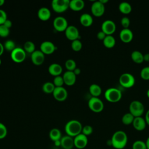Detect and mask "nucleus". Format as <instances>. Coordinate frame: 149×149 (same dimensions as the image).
Masks as SVG:
<instances>
[{
	"label": "nucleus",
	"instance_id": "f257e3e1",
	"mask_svg": "<svg viewBox=\"0 0 149 149\" xmlns=\"http://www.w3.org/2000/svg\"><path fill=\"white\" fill-rule=\"evenodd\" d=\"M112 146L116 149L124 148L127 143V136L123 130H118L112 136L111 139Z\"/></svg>",
	"mask_w": 149,
	"mask_h": 149
},
{
	"label": "nucleus",
	"instance_id": "f03ea898",
	"mask_svg": "<svg viewBox=\"0 0 149 149\" xmlns=\"http://www.w3.org/2000/svg\"><path fill=\"white\" fill-rule=\"evenodd\" d=\"M83 126L77 120L73 119L68 121L65 126V130L66 135L74 137L80 134L82 131Z\"/></svg>",
	"mask_w": 149,
	"mask_h": 149
},
{
	"label": "nucleus",
	"instance_id": "7ed1b4c3",
	"mask_svg": "<svg viewBox=\"0 0 149 149\" xmlns=\"http://www.w3.org/2000/svg\"><path fill=\"white\" fill-rule=\"evenodd\" d=\"M105 99L111 102H116L122 98V93L120 90L111 87L108 88L104 93Z\"/></svg>",
	"mask_w": 149,
	"mask_h": 149
},
{
	"label": "nucleus",
	"instance_id": "20e7f679",
	"mask_svg": "<svg viewBox=\"0 0 149 149\" xmlns=\"http://www.w3.org/2000/svg\"><path fill=\"white\" fill-rule=\"evenodd\" d=\"M144 111L143 104L138 100L132 101L129 105V112L134 117L141 116Z\"/></svg>",
	"mask_w": 149,
	"mask_h": 149
},
{
	"label": "nucleus",
	"instance_id": "39448f33",
	"mask_svg": "<svg viewBox=\"0 0 149 149\" xmlns=\"http://www.w3.org/2000/svg\"><path fill=\"white\" fill-rule=\"evenodd\" d=\"M119 81L120 84L123 87L130 88L134 86L135 78L131 73H124L120 76Z\"/></svg>",
	"mask_w": 149,
	"mask_h": 149
},
{
	"label": "nucleus",
	"instance_id": "423d86ee",
	"mask_svg": "<svg viewBox=\"0 0 149 149\" xmlns=\"http://www.w3.org/2000/svg\"><path fill=\"white\" fill-rule=\"evenodd\" d=\"M89 108L94 112H100L104 109V103L101 99L98 97H92L88 102Z\"/></svg>",
	"mask_w": 149,
	"mask_h": 149
},
{
	"label": "nucleus",
	"instance_id": "0eeeda50",
	"mask_svg": "<svg viewBox=\"0 0 149 149\" xmlns=\"http://www.w3.org/2000/svg\"><path fill=\"white\" fill-rule=\"evenodd\" d=\"M69 0H52V8L56 12H63L69 8Z\"/></svg>",
	"mask_w": 149,
	"mask_h": 149
},
{
	"label": "nucleus",
	"instance_id": "6e6552de",
	"mask_svg": "<svg viewBox=\"0 0 149 149\" xmlns=\"http://www.w3.org/2000/svg\"><path fill=\"white\" fill-rule=\"evenodd\" d=\"M26 51L24 49L20 47H16V48L14 49L10 54L12 59L16 63H20L24 61L26 58Z\"/></svg>",
	"mask_w": 149,
	"mask_h": 149
},
{
	"label": "nucleus",
	"instance_id": "1a4fd4ad",
	"mask_svg": "<svg viewBox=\"0 0 149 149\" xmlns=\"http://www.w3.org/2000/svg\"><path fill=\"white\" fill-rule=\"evenodd\" d=\"M53 26L55 30L58 31H65L68 27V23L67 20L63 16H57L53 21Z\"/></svg>",
	"mask_w": 149,
	"mask_h": 149
},
{
	"label": "nucleus",
	"instance_id": "9d476101",
	"mask_svg": "<svg viewBox=\"0 0 149 149\" xmlns=\"http://www.w3.org/2000/svg\"><path fill=\"white\" fill-rule=\"evenodd\" d=\"M91 11L94 16L97 17L101 16L105 12V5L100 1H95L91 6Z\"/></svg>",
	"mask_w": 149,
	"mask_h": 149
},
{
	"label": "nucleus",
	"instance_id": "9b49d317",
	"mask_svg": "<svg viewBox=\"0 0 149 149\" xmlns=\"http://www.w3.org/2000/svg\"><path fill=\"white\" fill-rule=\"evenodd\" d=\"M74 146L76 148L78 149H83L88 144V138L87 136L80 133L74 137Z\"/></svg>",
	"mask_w": 149,
	"mask_h": 149
},
{
	"label": "nucleus",
	"instance_id": "f8f14e48",
	"mask_svg": "<svg viewBox=\"0 0 149 149\" xmlns=\"http://www.w3.org/2000/svg\"><path fill=\"white\" fill-rule=\"evenodd\" d=\"M116 24L111 20H106L104 21L101 24V30L104 32L106 35H112L116 30Z\"/></svg>",
	"mask_w": 149,
	"mask_h": 149
},
{
	"label": "nucleus",
	"instance_id": "ddd939ff",
	"mask_svg": "<svg viewBox=\"0 0 149 149\" xmlns=\"http://www.w3.org/2000/svg\"><path fill=\"white\" fill-rule=\"evenodd\" d=\"M65 31L66 38L70 40L73 41L75 40H78L80 37L79 30L74 26H68Z\"/></svg>",
	"mask_w": 149,
	"mask_h": 149
},
{
	"label": "nucleus",
	"instance_id": "4468645a",
	"mask_svg": "<svg viewBox=\"0 0 149 149\" xmlns=\"http://www.w3.org/2000/svg\"><path fill=\"white\" fill-rule=\"evenodd\" d=\"M52 94L54 97L59 101H64L68 97V91L63 87H55Z\"/></svg>",
	"mask_w": 149,
	"mask_h": 149
},
{
	"label": "nucleus",
	"instance_id": "2eb2a0df",
	"mask_svg": "<svg viewBox=\"0 0 149 149\" xmlns=\"http://www.w3.org/2000/svg\"><path fill=\"white\" fill-rule=\"evenodd\" d=\"M31 59L34 65H40L45 60L44 54L41 50H35L31 55Z\"/></svg>",
	"mask_w": 149,
	"mask_h": 149
},
{
	"label": "nucleus",
	"instance_id": "dca6fc26",
	"mask_svg": "<svg viewBox=\"0 0 149 149\" xmlns=\"http://www.w3.org/2000/svg\"><path fill=\"white\" fill-rule=\"evenodd\" d=\"M60 142L61 147L63 149H72L74 147L73 137L68 135L62 137Z\"/></svg>",
	"mask_w": 149,
	"mask_h": 149
},
{
	"label": "nucleus",
	"instance_id": "f3484780",
	"mask_svg": "<svg viewBox=\"0 0 149 149\" xmlns=\"http://www.w3.org/2000/svg\"><path fill=\"white\" fill-rule=\"evenodd\" d=\"M56 49V47L53 42L49 41H43L40 45V50L44 54H51L53 53Z\"/></svg>",
	"mask_w": 149,
	"mask_h": 149
},
{
	"label": "nucleus",
	"instance_id": "a211bd4d",
	"mask_svg": "<svg viewBox=\"0 0 149 149\" xmlns=\"http://www.w3.org/2000/svg\"><path fill=\"white\" fill-rule=\"evenodd\" d=\"M133 37L132 31L128 29H123L119 33V38L121 41L125 43L130 42Z\"/></svg>",
	"mask_w": 149,
	"mask_h": 149
},
{
	"label": "nucleus",
	"instance_id": "6ab92c4d",
	"mask_svg": "<svg viewBox=\"0 0 149 149\" xmlns=\"http://www.w3.org/2000/svg\"><path fill=\"white\" fill-rule=\"evenodd\" d=\"M64 83L68 86L73 85L76 80V76L73 71L67 70L63 74Z\"/></svg>",
	"mask_w": 149,
	"mask_h": 149
},
{
	"label": "nucleus",
	"instance_id": "aec40b11",
	"mask_svg": "<svg viewBox=\"0 0 149 149\" xmlns=\"http://www.w3.org/2000/svg\"><path fill=\"white\" fill-rule=\"evenodd\" d=\"M132 125L133 127L136 130L138 131H142L146 128L147 123L145 120V119H144L141 116H139L134 117Z\"/></svg>",
	"mask_w": 149,
	"mask_h": 149
},
{
	"label": "nucleus",
	"instance_id": "412c9836",
	"mask_svg": "<svg viewBox=\"0 0 149 149\" xmlns=\"http://www.w3.org/2000/svg\"><path fill=\"white\" fill-rule=\"evenodd\" d=\"M51 15L50 10L46 7H42L40 8L37 12L38 18L42 21L48 20L50 18Z\"/></svg>",
	"mask_w": 149,
	"mask_h": 149
},
{
	"label": "nucleus",
	"instance_id": "4be33fe9",
	"mask_svg": "<svg viewBox=\"0 0 149 149\" xmlns=\"http://www.w3.org/2000/svg\"><path fill=\"white\" fill-rule=\"evenodd\" d=\"M48 72L51 75L54 76L55 77L59 76L62 72V68L61 65L56 63H54L49 66Z\"/></svg>",
	"mask_w": 149,
	"mask_h": 149
},
{
	"label": "nucleus",
	"instance_id": "5701e85b",
	"mask_svg": "<svg viewBox=\"0 0 149 149\" xmlns=\"http://www.w3.org/2000/svg\"><path fill=\"white\" fill-rule=\"evenodd\" d=\"M80 22L83 26L85 27H88L93 24V19L91 15L87 13H84L80 16Z\"/></svg>",
	"mask_w": 149,
	"mask_h": 149
},
{
	"label": "nucleus",
	"instance_id": "b1692460",
	"mask_svg": "<svg viewBox=\"0 0 149 149\" xmlns=\"http://www.w3.org/2000/svg\"><path fill=\"white\" fill-rule=\"evenodd\" d=\"M84 6L83 0H72L69 1V8L74 11L81 10Z\"/></svg>",
	"mask_w": 149,
	"mask_h": 149
},
{
	"label": "nucleus",
	"instance_id": "393cba45",
	"mask_svg": "<svg viewBox=\"0 0 149 149\" xmlns=\"http://www.w3.org/2000/svg\"><path fill=\"white\" fill-rule=\"evenodd\" d=\"M49 137L52 141L55 142L61 140L62 138V134L59 129L53 128L49 132Z\"/></svg>",
	"mask_w": 149,
	"mask_h": 149
},
{
	"label": "nucleus",
	"instance_id": "a878e982",
	"mask_svg": "<svg viewBox=\"0 0 149 149\" xmlns=\"http://www.w3.org/2000/svg\"><path fill=\"white\" fill-rule=\"evenodd\" d=\"M144 55L139 51H133L131 54V58L136 63H141L144 61Z\"/></svg>",
	"mask_w": 149,
	"mask_h": 149
},
{
	"label": "nucleus",
	"instance_id": "bb28decb",
	"mask_svg": "<svg viewBox=\"0 0 149 149\" xmlns=\"http://www.w3.org/2000/svg\"><path fill=\"white\" fill-rule=\"evenodd\" d=\"M115 38L112 35H107L105 38L103 40L104 45L108 48H111L115 45Z\"/></svg>",
	"mask_w": 149,
	"mask_h": 149
},
{
	"label": "nucleus",
	"instance_id": "cd10ccee",
	"mask_svg": "<svg viewBox=\"0 0 149 149\" xmlns=\"http://www.w3.org/2000/svg\"><path fill=\"white\" fill-rule=\"evenodd\" d=\"M89 91L93 97H98L99 95H101L102 90L101 87L99 85L94 83L90 86Z\"/></svg>",
	"mask_w": 149,
	"mask_h": 149
},
{
	"label": "nucleus",
	"instance_id": "c85d7f7f",
	"mask_svg": "<svg viewBox=\"0 0 149 149\" xmlns=\"http://www.w3.org/2000/svg\"><path fill=\"white\" fill-rule=\"evenodd\" d=\"M119 10L122 13L128 14L132 11V6L127 2H122L119 5Z\"/></svg>",
	"mask_w": 149,
	"mask_h": 149
},
{
	"label": "nucleus",
	"instance_id": "c756f323",
	"mask_svg": "<svg viewBox=\"0 0 149 149\" xmlns=\"http://www.w3.org/2000/svg\"><path fill=\"white\" fill-rule=\"evenodd\" d=\"M55 88V86L54 84V83L49 81L44 83L42 87V91L47 94L52 93Z\"/></svg>",
	"mask_w": 149,
	"mask_h": 149
},
{
	"label": "nucleus",
	"instance_id": "7c9ffc66",
	"mask_svg": "<svg viewBox=\"0 0 149 149\" xmlns=\"http://www.w3.org/2000/svg\"><path fill=\"white\" fill-rule=\"evenodd\" d=\"M134 119V116L130 112H128V113H126L123 115L122 118V122L124 125H129L132 124Z\"/></svg>",
	"mask_w": 149,
	"mask_h": 149
},
{
	"label": "nucleus",
	"instance_id": "2f4dec72",
	"mask_svg": "<svg viewBox=\"0 0 149 149\" xmlns=\"http://www.w3.org/2000/svg\"><path fill=\"white\" fill-rule=\"evenodd\" d=\"M23 48H23L24 50L26 52H27L28 53L32 54L35 51L36 45L33 42H32L31 41H27L24 44Z\"/></svg>",
	"mask_w": 149,
	"mask_h": 149
},
{
	"label": "nucleus",
	"instance_id": "473e14b6",
	"mask_svg": "<svg viewBox=\"0 0 149 149\" xmlns=\"http://www.w3.org/2000/svg\"><path fill=\"white\" fill-rule=\"evenodd\" d=\"M65 65L68 70L69 71H73L76 68V63L75 61L72 59H69L66 60Z\"/></svg>",
	"mask_w": 149,
	"mask_h": 149
},
{
	"label": "nucleus",
	"instance_id": "72a5a7b5",
	"mask_svg": "<svg viewBox=\"0 0 149 149\" xmlns=\"http://www.w3.org/2000/svg\"><path fill=\"white\" fill-rule=\"evenodd\" d=\"M3 47L4 49L10 52H12L14 49L16 48V45L15 42L11 40H6L3 44Z\"/></svg>",
	"mask_w": 149,
	"mask_h": 149
},
{
	"label": "nucleus",
	"instance_id": "f704fd0d",
	"mask_svg": "<svg viewBox=\"0 0 149 149\" xmlns=\"http://www.w3.org/2000/svg\"><path fill=\"white\" fill-rule=\"evenodd\" d=\"M132 149H147L146 143L142 140H136L132 144Z\"/></svg>",
	"mask_w": 149,
	"mask_h": 149
},
{
	"label": "nucleus",
	"instance_id": "c9c22d12",
	"mask_svg": "<svg viewBox=\"0 0 149 149\" xmlns=\"http://www.w3.org/2000/svg\"><path fill=\"white\" fill-rule=\"evenodd\" d=\"M71 47L74 51H79L82 48V43L79 39L73 40L72 42Z\"/></svg>",
	"mask_w": 149,
	"mask_h": 149
},
{
	"label": "nucleus",
	"instance_id": "e433bc0d",
	"mask_svg": "<svg viewBox=\"0 0 149 149\" xmlns=\"http://www.w3.org/2000/svg\"><path fill=\"white\" fill-rule=\"evenodd\" d=\"M140 76L144 80H149V66H146L141 70Z\"/></svg>",
	"mask_w": 149,
	"mask_h": 149
},
{
	"label": "nucleus",
	"instance_id": "4c0bfd02",
	"mask_svg": "<svg viewBox=\"0 0 149 149\" xmlns=\"http://www.w3.org/2000/svg\"><path fill=\"white\" fill-rule=\"evenodd\" d=\"M53 83L55 87H62L63 84H64V81L63 77L59 76H55L54 79Z\"/></svg>",
	"mask_w": 149,
	"mask_h": 149
},
{
	"label": "nucleus",
	"instance_id": "58836bf2",
	"mask_svg": "<svg viewBox=\"0 0 149 149\" xmlns=\"http://www.w3.org/2000/svg\"><path fill=\"white\" fill-rule=\"evenodd\" d=\"M8 134V130L6 126L0 122V139H4Z\"/></svg>",
	"mask_w": 149,
	"mask_h": 149
},
{
	"label": "nucleus",
	"instance_id": "ea45409f",
	"mask_svg": "<svg viewBox=\"0 0 149 149\" xmlns=\"http://www.w3.org/2000/svg\"><path fill=\"white\" fill-rule=\"evenodd\" d=\"M9 29L6 27L5 25H0V36L2 37H7L9 34Z\"/></svg>",
	"mask_w": 149,
	"mask_h": 149
},
{
	"label": "nucleus",
	"instance_id": "a19ab883",
	"mask_svg": "<svg viewBox=\"0 0 149 149\" xmlns=\"http://www.w3.org/2000/svg\"><path fill=\"white\" fill-rule=\"evenodd\" d=\"M93 132V129L90 125H86L83 127L81 133L87 136L92 134Z\"/></svg>",
	"mask_w": 149,
	"mask_h": 149
},
{
	"label": "nucleus",
	"instance_id": "79ce46f5",
	"mask_svg": "<svg viewBox=\"0 0 149 149\" xmlns=\"http://www.w3.org/2000/svg\"><path fill=\"white\" fill-rule=\"evenodd\" d=\"M120 24L123 29H128L130 24V20L127 17H123L120 20Z\"/></svg>",
	"mask_w": 149,
	"mask_h": 149
},
{
	"label": "nucleus",
	"instance_id": "37998d69",
	"mask_svg": "<svg viewBox=\"0 0 149 149\" xmlns=\"http://www.w3.org/2000/svg\"><path fill=\"white\" fill-rule=\"evenodd\" d=\"M7 19V15L5 11L2 9H0V25L3 24Z\"/></svg>",
	"mask_w": 149,
	"mask_h": 149
},
{
	"label": "nucleus",
	"instance_id": "c03bdc74",
	"mask_svg": "<svg viewBox=\"0 0 149 149\" xmlns=\"http://www.w3.org/2000/svg\"><path fill=\"white\" fill-rule=\"evenodd\" d=\"M107 36L106 34L103 32L102 30L100 31L99 32H98L97 34V37L98 38V39L100 40H104V39L105 38V37Z\"/></svg>",
	"mask_w": 149,
	"mask_h": 149
},
{
	"label": "nucleus",
	"instance_id": "a18cd8bd",
	"mask_svg": "<svg viewBox=\"0 0 149 149\" xmlns=\"http://www.w3.org/2000/svg\"><path fill=\"white\" fill-rule=\"evenodd\" d=\"M3 25H5V26L6 27H8V29H10V28L12 27V22L11 20H9V19H7V20L5 22V23H3Z\"/></svg>",
	"mask_w": 149,
	"mask_h": 149
},
{
	"label": "nucleus",
	"instance_id": "49530a36",
	"mask_svg": "<svg viewBox=\"0 0 149 149\" xmlns=\"http://www.w3.org/2000/svg\"><path fill=\"white\" fill-rule=\"evenodd\" d=\"M145 120L146 122V123L149 125V109L146 112L145 116Z\"/></svg>",
	"mask_w": 149,
	"mask_h": 149
},
{
	"label": "nucleus",
	"instance_id": "de8ad7c7",
	"mask_svg": "<svg viewBox=\"0 0 149 149\" xmlns=\"http://www.w3.org/2000/svg\"><path fill=\"white\" fill-rule=\"evenodd\" d=\"M73 72H74V73L75 74L76 76L79 75L81 73V70H80V68H76Z\"/></svg>",
	"mask_w": 149,
	"mask_h": 149
},
{
	"label": "nucleus",
	"instance_id": "09e8293b",
	"mask_svg": "<svg viewBox=\"0 0 149 149\" xmlns=\"http://www.w3.org/2000/svg\"><path fill=\"white\" fill-rule=\"evenodd\" d=\"M144 61L146 62H149V53H147L144 55Z\"/></svg>",
	"mask_w": 149,
	"mask_h": 149
},
{
	"label": "nucleus",
	"instance_id": "8fccbe9b",
	"mask_svg": "<svg viewBox=\"0 0 149 149\" xmlns=\"http://www.w3.org/2000/svg\"><path fill=\"white\" fill-rule=\"evenodd\" d=\"M4 51V47L3 45L0 42V56L3 54Z\"/></svg>",
	"mask_w": 149,
	"mask_h": 149
},
{
	"label": "nucleus",
	"instance_id": "3c124183",
	"mask_svg": "<svg viewBox=\"0 0 149 149\" xmlns=\"http://www.w3.org/2000/svg\"><path fill=\"white\" fill-rule=\"evenodd\" d=\"M146 147H147V149H149V136L148 137V138L147 139L146 141Z\"/></svg>",
	"mask_w": 149,
	"mask_h": 149
},
{
	"label": "nucleus",
	"instance_id": "603ef678",
	"mask_svg": "<svg viewBox=\"0 0 149 149\" xmlns=\"http://www.w3.org/2000/svg\"><path fill=\"white\" fill-rule=\"evenodd\" d=\"M107 145L109 146H112V141H111V139H110V140H108L107 141Z\"/></svg>",
	"mask_w": 149,
	"mask_h": 149
},
{
	"label": "nucleus",
	"instance_id": "864d4df0",
	"mask_svg": "<svg viewBox=\"0 0 149 149\" xmlns=\"http://www.w3.org/2000/svg\"><path fill=\"white\" fill-rule=\"evenodd\" d=\"M100 1L102 3H103V4H105V3H106L107 2H108V0H100Z\"/></svg>",
	"mask_w": 149,
	"mask_h": 149
},
{
	"label": "nucleus",
	"instance_id": "5fc2aeb1",
	"mask_svg": "<svg viewBox=\"0 0 149 149\" xmlns=\"http://www.w3.org/2000/svg\"><path fill=\"white\" fill-rule=\"evenodd\" d=\"M5 1L4 0H0V6H2L4 4Z\"/></svg>",
	"mask_w": 149,
	"mask_h": 149
},
{
	"label": "nucleus",
	"instance_id": "6e6d98bb",
	"mask_svg": "<svg viewBox=\"0 0 149 149\" xmlns=\"http://www.w3.org/2000/svg\"><path fill=\"white\" fill-rule=\"evenodd\" d=\"M147 97L149 98V89L147 90Z\"/></svg>",
	"mask_w": 149,
	"mask_h": 149
},
{
	"label": "nucleus",
	"instance_id": "4d7b16f0",
	"mask_svg": "<svg viewBox=\"0 0 149 149\" xmlns=\"http://www.w3.org/2000/svg\"><path fill=\"white\" fill-rule=\"evenodd\" d=\"M1 59H0V65H1Z\"/></svg>",
	"mask_w": 149,
	"mask_h": 149
},
{
	"label": "nucleus",
	"instance_id": "13d9d810",
	"mask_svg": "<svg viewBox=\"0 0 149 149\" xmlns=\"http://www.w3.org/2000/svg\"></svg>",
	"mask_w": 149,
	"mask_h": 149
}]
</instances>
